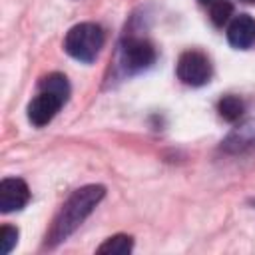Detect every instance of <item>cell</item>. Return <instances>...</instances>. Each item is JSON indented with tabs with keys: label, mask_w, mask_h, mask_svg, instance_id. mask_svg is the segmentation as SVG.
<instances>
[{
	"label": "cell",
	"mask_w": 255,
	"mask_h": 255,
	"mask_svg": "<svg viewBox=\"0 0 255 255\" xmlns=\"http://www.w3.org/2000/svg\"><path fill=\"white\" fill-rule=\"evenodd\" d=\"M104 193L106 189L102 185H86L74 191L68 197V201L62 205L58 215L54 217V223L46 235V243L54 247L60 241H64L68 235H72L82 225V221L94 211V207L102 201Z\"/></svg>",
	"instance_id": "6da1fadb"
},
{
	"label": "cell",
	"mask_w": 255,
	"mask_h": 255,
	"mask_svg": "<svg viewBox=\"0 0 255 255\" xmlns=\"http://www.w3.org/2000/svg\"><path fill=\"white\" fill-rule=\"evenodd\" d=\"M104 46V30L94 22L74 26L64 40L66 52L80 62H94Z\"/></svg>",
	"instance_id": "7a4b0ae2"
},
{
	"label": "cell",
	"mask_w": 255,
	"mask_h": 255,
	"mask_svg": "<svg viewBox=\"0 0 255 255\" xmlns=\"http://www.w3.org/2000/svg\"><path fill=\"white\" fill-rule=\"evenodd\" d=\"M177 78L187 86H203L211 78V64L205 54L187 50L177 60Z\"/></svg>",
	"instance_id": "3957f363"
},
{
	"label": "cell",
	"mask_w": 255,
	"mask_h": 255,
	"mask_svg": "<svg viewBox=\"0 0 255 255\" xmlns=\"http://www.w3.org/2000/svg\"><path fill=\"white\" fill-rule=\"evenodd\" d=\"M155 50L143 38H128L122 46V64L128 72H139L153 64Z\"/></svg>",
	"instance_id": "277c9868"
},
{
	"label": "cell",
	"mask_w": 255,
	"mask_h": 255,
	"mask_svg": "<svg viewBox=\"0 0 255 255\" xmlns=\"http://www.w3.org/2000/svg\"><path fill=\"white\" fill-rule=\"evenodd\" d=\"M30 199V191L24 179L20 177H6L0 183V209L2 213L22 209Z\"/></svg>",
	"instance_id": "5b68a950"
},
{
	"label": "cell",
	"mask_w": 255,
	"mask_h": 255,
	"mask_svg": "<svg viewBox=\"0 0 255 255\" xmlns=\"http://www.w3.org/2000/svg\"><path fill=\"white\" fill-rule=\"evenodd\" d=\"M62 106H64V100L62 98H58V96H54L50 92H42L40 90V94L28 106V120L34 126L42 128L48 122H52V118L58 114V110Z\"/></svg>",
	"instance_id": "8992f818"
},
{
	"label": "cell",
	"mask_w": 255,
	"mask_h": 255,
	"mask_svg": "<svg viewBox=\"0 0 255 255\" xmlns=\"http://www.w3.org/2000/svg\"><path fill=\"white\" fill-rule=\"evenodd\" d=\"M227 40L233 48L247 50L255 42V20L249 14H239L227 28Z\"/></svg>",
	"instance_id": "52a82bcc"
},
{
	"label": "cell",
	"mask_w": 255,
	"mask_h": 255,
	"mask_svg": "<svg viewBox=\"0 0 255 255\" xmlns=\"http://www.w3.org/2000/svg\"><path fill=\"white\" fill-rule=\"evenodd\" d=\"M223 147L227 151H245L255 147V120H249L245 124H241L239 128H235L223 141Z\"/></svg>",
	"instance_id": "ba28073f"
},
{
	"label": "cell",
	"mask_w": 255,
	"mask_h": 255,
	"mask_svg": "<svg viewBox=\"0 0 255 255\" xmlns=\"http://www.w3.org/2000/svg\"><path fill=\"white\" fill-rule=\"evenodd\" d=\"M217 110H219V116H221L223 120H227V122H237V120L243 116V112H245V104H243V100L237 98V96H225V98L219 100Z\"/></svg>",
	"instance_id": "9c48e42d"
},
{
	"label": "cell",
	"mask_w": 255,
	"mask_h": 255,
	"mask_svg": "<svg viewBox=\"0 0 255 255\" xmlns=\"http://www.w3.org/2000/svg\"><path fill=\"white\" fill-rule=\"evenodd\" d=\"M40 90H42V92H50V94L62 98L64 102H66L68 96H70L68 80H66V76H62V74H50V76L42 78V80H40Z\"/></svg>",
	"instance_id": "30bf717a"
},
{
	"label": "cell",
	"mask_w": 255,
	"mask_h": 255,
	"mask_svg": "<svg viewBox=\"0 0 255 255\" xmlns=\"http://www.w3.org/2000/svg\"><path fill=\"white\" fill-rule=\"evenodd\" d=\"M131 245H133V241L129 235H114L98 247V253H102V255H126L131 251Z\"/></svg>",
	"instance_id": "8fae6325"
},
{
	"label": "cell",
	"mask_w": 255,
	"mask_h": 255,
	"mask_svg": "<svg viewBox=\"0 0 255 255\" xmlns=\"http://www.w3.org/2000/svg\"><path fill=\"white\" fill-rule=\"evenodd\" d=\"M209 6H211V8H209L211 20H213V24H217V26H223V24L229 20L231 12H233L231 2H227V0H215V2H211Z\"/></svg>",
	"instance_id": "7c38bea8"
},
{
	"label": "cell",
	"mask_w": 255,
	"mask_h": 255,
	"mask_svg": "<svg viewBox=\"0 0 255 255\" xmlns=\"http://www.w3.org/2000/svg\"><path fill=\"white\" fill-rule=\"evenodd\" d=\"M16 241H18V229L10 227V225H4L2 231H0V251H2V255H8L12 251V247L16 245Z\"/></svg>",
	"instance_id": "4fadbf2b"
},
{
	"label": "cell",
	"mask_w": 255,
	"mask_h": 255,
	"mask_svg": "<svg viewBox=\"0 0 255 255\" xmlns=\"http://www.w3.org/2000/svg\"><path fill=\"white\" fill-rule=\"evenodd\" d=\"M201 4H211V2H215V0H199Z\"/></svg>",
	"instance_id": "5bb4252c"
},
{
	"label": "cell",
	"mask_w": 255,
	"mask_h": 255,
	"mask_svg": "<svg viewBox=\"0 0 255 255\" xmlns=\"http://www.w3.org/2000/svg\"><path fill=\"white\" fill-rule=\"evenodd\" d=\"M243 2H255V0H243Z\"/></svg>",
	"instance_id": "9a60e30c"
}]
</instances>
